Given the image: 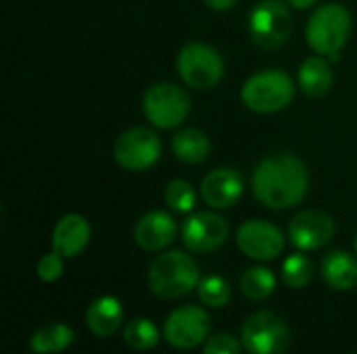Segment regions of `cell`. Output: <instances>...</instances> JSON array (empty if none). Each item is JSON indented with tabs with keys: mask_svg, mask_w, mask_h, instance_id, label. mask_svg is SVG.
Masks as SVG:
<instances>
[{
	"mask_svg": "<svg viewBox=\"0 0 357 354\" xmlns=\"http://www.w3.org/2000/svg\"><path fill=\"white\" fill-rule=\"evenodd\" d=\"M251 190L257 202L272 211L293 209L310 190V169L293 152L270 154L253 169Z\"/></svg>",
	"mask_w": 357,
	"mask_h": 354,
	"instance_id": "obj_1",
	"label": "cell"
},
{
	"mask_svg": "<svg viewBox=\"0 0 357 354\" xmlns=\"http://www.w3.org/2000/svg\"><path fill=\"white\" fill-rule=\"evenodd\" d=\"M149 290L161 300H176L192 290L201 282V269L197 261L184 250L161 252L149 267Z\"/></svg>",
	"mask_w": 357,
	"mask_h": 354,
	"instance_id": "obj_2",
	"label": "cell"
},
{
	"mask_svg": "<svg viewBox=\"0 0 357 354\" xmlns=\"http://www.w3.org/2000/svg\"><path fill=\"white\" fill-rule=\"evenodd\" d=\"M351 27H354V21H351V13L347 10V6L339 2L320 4L312 13L305 25L307 46L316 54L328 56L331 61L339 58L341 50L349 42Z\"/></svg>",
	"mask_w": 357,
	"mask_h": 354,
	"instance_id": "obj_3",
	"label": "cell"
},
{
	"mask_svg": "<svg viewBox=\"0 0 357 354\" xmlns=\"http://www.w3.org/2000/svg\"><path fill=\"white\" fill-rule=\"evenodd\" d=\"M295 81L280 69H264L253 73L241 88L243 104L257 115H272L287 108L295 98Z\"/></svg>",
	"mask_w": 357,
	"mask_h": 354,
	"instance_id": "obj_4",
	"label": "cell"
},
{
	"mask_svg": "<svg viewBox=\"0 0 357 354\" xmlns=\"http://www.w3.org/2000/svg\"><path fill=\"white\" fill-rule=\"evenodd\" d=\"M176 69L184 86L192 90H211L224 79L226 63L211 44L190 42L178 52Z\"/></svg>",
	"mask_w": 357,
	"mask_h": 354,
	"instance_id": "obj_5",
	"label": "cell"
},
{
	"mask_svg": "<svg viewBox=\"0 0 357 354\" xmlns=\"http://www.w3.org/2000/svg\"><path fill=\"white\" fill-rule=\"evenodd\" d=\"M188 92L172 81H159L144 92L142 113L157 129H176L190 115Z\"/></svg>",
	"mask_w": 357,
	"mask_h": 354,
	"instance_id": "obj_6",
	"label": "cell"
},
{
	"mask_svg": "<svg viewBox=\"0 0 357 354\" xmlns=\"http://www.w3.org/2000/svg\"><path fill=\"white\" fill-rule=\"evenodd\" d=\"M249 35L255 46L264 50H276L291 38L293 15L289 2L282 0H261L249 13L247 23Z\"/></svg>",
	"mask_w": 357,
	"mask_h": 354,
	"instance_id": "obj_7",
	"label": "cell"
},
{
	"mask_svg": "<svg viewBox=\"0 0 357 354\" xmlns=\"http://www.w3.org/2000/svg\"><path fill=\"white\" fill-rule=\"evenodd\" d=\"M241 342L247 354H284L291 344V332L287 321L276 313L257 311L245 319Z\"/></svg>",
	"mask_w": 357,
	"mask_h": 354,
	"instance_id": "obj_8",
	"label": "cell"
},
{
	"mask_svg": "<svg viewBox=\"0 0 357 354\" xmlns=\"http://www.w3.org/2000/svg\"><path fill=\"white\" fill-rule=\"evenodd\" d=\"M161 138L149 127H130L113 144V159L126 171H146L161 159Z\"/></svg>",
	"mask_w": 357,
	"mask_h": 354,
	"instance_id": "obj_9",
	"label": "cell"
},
{
	"mask_svg": "<svg viewBox=\"0 0 357 354\" xmlns=\"http://www.w3.org/2000/svg\"><path fill=\"white\" fill-rule=\"evenodd\" d=\"M211 336V317L197 305L172 311L163 323V338L176 351H192Z\"/></svg>",
	"mask_w": 357,
	"mask_h": 354,
	"instance_id": "obj_10",
	"label": "cell"
},
{
	"mask_svg": "<svg viewBox=\"0 0 357 354\" xmlns=\"http://www.w3.org/2000/svg\"><path fill=\"white\" fill-rule=\"evenodd\" d=\"M228 236H230L228 221L213 211L190 213L182 223V242L186 250L197 255L215 252L228 242Z\"/></svg>",
	"mask_w": 357,
	"mask_h": 354,
	"instance_id": "obj_11",
	"label": "cell"
},
{
	"mask_svg": "<svg viewBox=\"0 0 357 354\" xmlns=\"http://www.w3.org/2000/svg\"><path fill=\"white\" fill-rule=\"evenodd\" d=\"M236 246L253 261H274L284 252V234L266 219H249L236 230Z\"/></svg>",
	"mask_w": 357,
	"mask_h": 354,
	"instance_id": "obj_12",
	"label": "cell"
},
{
	"mask_svg": "<svg viewBox=\"0 0 357 354\" xmlns=\"http://www.w3.org/2000/svg\"><path fill=\"white\" fill-rule=\"evenodd\" d=\"M337 223L333 215L322 209H307L297 213L289 223V240L301 252L320 250L333 242Z\"/></svg>",
	"mask_w": 357,
	"mask_h": 354,
	"instance_id": "obj_13",
	"label": "cell"
},
{
	"mask_svg": "<svg viewBox=\"0 0 357 354\" xmlns=\"http://www.w3.org/2000/svg\"><path fill=\"white\" fill-rule=\"evenodd\" d=\"M201 198L209 209L224 211L234 207L243 192H245V179L238 169L232 167H220L209 171L201 182Z\"/></svg>",
	"mask_w": 357,
	"mask_h": 354,
	"instance_id": "obj_14",
	"label": "cell"
},
{
	"mask_svg": "<svg viewBox=\"0 0 357 354\" xmlns=\"http://www.w3.org/2000/svg\"><path fill=\"white\" fill-rule=\"evenodd\" d=\"M178 234V223L172 213L155 209L144 213L134 225V242L144 252L165 250Z\"/></svg>",
	"mask_w": 357,
	"mask_h": 354,
	"instance_id": "obj_15",
	"label": "cell"
},
{
	"mask_svg": "<svg viewBox=\"0 0 357 354\" xmlns=\"http://www.w3.org/2000/svg\"><path fill=\"white\" fill-rule=\"evenodd\" d=\"M90 223L77 213L63 215L52 230V250L65 259L82 255L90 242Z\"/></svg>",
	"mask_w": 357,
	"mask_h": 354,
	"instance_id": "obj_16",
	"label": "cell"
},
{
	"mask_svg": "<svg viewBox=\"0 0 357 354\" xmlns=\"http://www.w3.org/2000/svg\"><path fill=\"white\" fill-rule=\"evenodd\" d=\"M335 83V73L328 56L312 54L307 56L297 71V86L307 98H322L331 92Z\"/></svg>",
	"mask_w": 357,
	"mask_h": 354,
	"instance_id": "obj_17",
	"label": "cell"
},
{
	"mask_svg": "<svg viewBox=\"0 0 357 354\" xmlns=\"http://www.w3.org/2000/svg\"><path fill=\"white\" fill-rule=\"evenodd\" d=\"M324 284L337 292H347L357 286V259L347 250H333L320 263Z\"/></svg>",
	"mask_w": 357,
	"mask_h": 354,
	"instance_id": "obj_18",
	"label": "cell"
},
{
	"mask_svg": "<svg viewBox=\"0 0 357 354\" xmlns=\"http://www.w3.org/2000/svg\"><path fill=\"white\" fill-rule=\"evenodd\" d=\"M86 325L98 338L113 336L123 325V307L115 296L96 298L86 311Z\"/></svg>",
	"mask_w": 357,
	"mask_h": 354,
	"instance_id": "obj_19",
	"label": "cell"
},
{
	"mask_svg": "<svg viewBox=\"0 0 357 354\" xmlns=\"http://www.w3.org/2000/svg\"><path fill=\"white\" fill-rule=\"evenodd\" d=\"M172 152L180 163L201 165L211 154V140L197 127H184L172 136Z\"/></svg>",
	"mask_w": 357,
	"mask_h": 354,
	"instance_id": "obj_20",
	"label": "cell"
},
{
	"mask_svg": "<svg viewBox=\"0 0 357 354\" xmlns=\"http://www.w3.org/2000/svg\"><path fill=\"white\" fill-rule=\"evenodd\" d=\"M75 340V332L67 323H48L29 338V351L36 354H56L67 351Z\"/></svg>",
	"mask_w": 357,
	"mask_h": 354,
	"instance_id": "obj_21",
	"label": "cell"
},
{
	"mask_svg": "<svg viewBox=\"0 0 357 354\" xmlns=\"http://www.w3.org/2000/svg\"><path fill=\"white\" fill-rule=\"evenodd\" d=\"M276 275L274 271H270L268 267H261V265H255V267H249L243 277H241V292L245 298L249 300H255V303H261L266 298H270L276 290Z\"/></svg>",
	"mask_w": 357,
	"mask_h": 354,
	"instance_id": "obj_22",
	"label": "cell"
},
{
	"mask_svg": "<svg viewBox=\"0 0 357 354\" xmlns=\"http://www.w3.org/2000/svg\"><path fill=\"white\" fill-rule=\"evenodd\" d=\"M282 282L284 286L293 288V290H301L305 288L312 280H314V273H316V267L312 263V259L305 255V252H295V255H289L282 263Z\"/></svg>",
	"mask_w": 357,
	"mask_h": 354,
	"instance_id": "obj_23",
	"label": "cell"
},
{
	"mask_svg": "<svg viewBox=\"0 0 357 354\" xmlns=\"http://www.w3.org/2000/svg\"><path fill=\"white\" fill-rule=\"evenodd\" d=\"M161 332L159 328L144 317L132 319L126 328H123V342L132 348V351H151L159 344L161 340Z\"/></svg>",
	"mask_w": 357,
	"mask_h": 354,
	"instance_id": "obj_24",
	"label": "cell"
},
{
	"mask_svg": "<svg viewBox=\"0 0 357 354\" xmlns=\"http://www.w3.org/2000/svg\"><path fill=\"white\" fill-rule=\"evenodd\" d=\"M163 198H165V204L172 213H178V215H190L197 207V190L192 188L190 182L186 179H172L165 190H163Z\"/></svg>",
	"mask_w": 357,
	"mask_h": 354,
	"instance_id": "obj_25",
	"label": "cell"
},
{
	"mask_svg": "<svg viewBox=\"0 0 357 354\" xmlns=\"http://www.w3.org/2000/svg\"><path fill=\"white\" fill-rule=\"evenodd\" d=\"M197 294L201 305H205L207 309H222L232 298V286L222 275H207L199 282Z\"/></svg>",
	"mask_w": 357,
	"mask_h": 354,
	"instance_id": "obj_26",
	"label": "cell"
},
{
	"mask_svg": "<svg viewBox=\"0 0 357 354\" xmlns=\"http://www.w3.org/2000/svg\"><path fill=\"white\" fill-rule=\"evenodd\" d=\"M63 271H65V257H61L54 250L48 252V255H44L38 261V267H36V273H38V277L44 284H54L56 280H61Z\"/></svg>",
	"mask_w": 357,
	"mask_h": 354,
	"instance_id": "obj_27",
	"label": "cell"
},
{
	"mask_svg": "<svg viewBox=\"0 0 357 354\" xmlns=\"http://www.w3.org/2000/svg\"><path fill=\"white\" fill-rule=\"evenodd\" d=\"M243 353V342L236 340L230 334L218 332L209 336L203 344V354H241Z\"/></svg>",
	"mask_w": 357,
	"mask_h": 354,
	"instance_id": "obj_28",
	"label": "cell"
},
{
	"mask_svg": "<svg viewBox=\"0 0 357 354\" xmlns=\"http://www.w3.org/2000/svg\"><path fill=\"white\" fill-rule=\"evenodd\" d=\"M211 10H218V13H222V10H230L232 6H236L238 4V0H203Z\"/></svg>",
	"mask_w": 357,
	"mask_h": 354,
	"instance_id": "obj_29",
	"label": "cell"
},
{
	"mask_svg": "<svg viewBox=\"0 0 357 354\" xmlns=\"http://www.w3.org/2000/svg\"><path fill=\"white\" fill-rule=\"evenodd\" d=\"M287 2L291 8H297V10H307L318 4V0H287Z\"/></svg>",
	"mask_w": 357,
	"mask_h": 354,
	"instance_id": "obj_30",
	"label": "cell"
},
{
	"mask_svg": "<svg viewBox=\"0 0 357 354\" xmlns=\"http://www.w3.org/2000/svg\"><path fill=\"white\" fill-rule=\"evenodd\" d=\"M354 252L357 255V234H356V238H354Z\"/></svg>",
	"mask_w": 357,
	"mask_h": 354,
	"instance_id": "obj_31",
	"label": "cell"
},
{
	"mask_svg": "<svg viewBox=\"0 0 357 354\" xmlns=\"http://www.w3.org/2000/svg\"><path fill=\"white\" fill-rule=\"evenodd\" d=\"M356 354H357V353H356Z\"/></svg>",
	"mask_w": 357,
	"mask_h": 354,
	"instance_id": "obj_32",
	"label": "cell"
}]
</instances>
